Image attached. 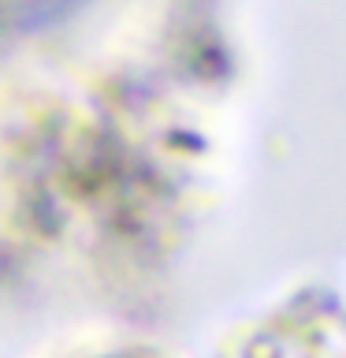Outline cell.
<instances>
[{"label": "cell", "mask_w": 346, "mask_h": 358, "mask_svg": "<svg viewBox=\"0 0 346 358\" xmlns=\"http://www.w3.org/2000/svg\"><path fill=\"white\" fill-rule=\"evenodd\" d=\"M0 4H15V0H0ZM22 4H41V0H19V8Z\"/></svg>", "instance_id": "1"}]
</instances>
